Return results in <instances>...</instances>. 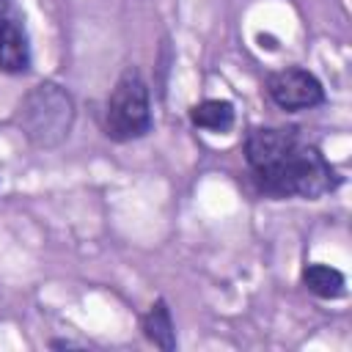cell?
Returning <instances> with one entry per match:
<instances>
[{
    "label": "cell",
    "instance_id": "1",
    "mask_svg": "<svg viewBox=\"0 0 352 352\" xmlns=\"http://www.w3.org/2000/svg\"><path fill=\"white\" fill-rule=\"evenodd\" d=\"M248 165L275 195L319 198L336 190L338 176L322 151L289 129H256L245 143Z\"/></svg>",
    "mask_w": 352,
    "mask_h": 352
},
{
    "label": "cell",
    "instance_id": "2",
    "mask_svg": "<svg viewBox=\"0 0 352 352\" xmlns=\"http://www.w3.org/2000/svg\"><path fill=\"white\" fill-rule=\"evenodd\" d=\"M74 124V102L58 82L33 85L16 107V126L36 148L60 146Z\"/></svg>",
    "mask_w": 352,
    "mask_h": 352
},
{
    "label": "cell",
    "instance_id": "3",
    "mask_svg": "<svg viewBox=\"0 0 352 352\" xmlns=\"http://www.w3.org/2000/svg\"><path fill=\"white\" fill-rule=\"evenodd\" d=\"M107 135L116 140H135L143 138L151 129V104H148V88L138 69H126L110 99H107Z\"/></svg>",
    "mask_w": 352,
    "mask_h": 352
},
{
    "label": "cell",
    "instance_id": "4",
    "mask_svg": "<svg viewBox=\"0 0 352 352\" xmlns=\"http://www.w3.org/2000/svg\"><path fill=\"white\" fill-rule=\"evenodd\" d=\"M267 91H270L272 102L283 110H311L324 102L322 82L311 72L297 69V66L272 74L267 82Z\"/></svg>",
    "mask_w": 352,
    "mask_h": 352
},
{
    "label": "cell",
    "instance_id": "5",
    "mask_svg": "<svg viewBox=\"0 0 352 352\" xmlns=\"http://www.w3.org/2000/svg\"><path fill=\"white\" fill-rule=\"evenodd\" d=\"M30 66V44L25 16L16 0H0V69L19 74Z\"/></svg>",
    "mask_w": 352,
    "mask_h": 352
},
{
    "label": "cell",
    "instance_id": "6",
    "mask_svg": "<svg viewBox=\"0 0 352 352\" xmlns=\"http://www.w3.org/2000/svg\"><path fill=\"white\" fill-rule=\"evenodd\" d=\"M143 330H146V338L154 346H160L165 352H170L176 346V330H173V319H170V311H168L165 300H157L148 308V314L143 316Z\"/></svg>",
    "mask_w": 352,
    "mask_h": 352
},
{
    "label": "cell",
    "instance_id": "7",
    "mask_svg": "<svg viewBox=\"0 0 352 352\" xmlns=\"http://www.w3.org/2000/svg\"><path fill=\"white\" fill-rule=\"evenodd\" d=\"M192 124L209 132H228L234 124V104L226 99H206L201 104L192 107L190 113Z\"/></svg>",
    "mask_w": 352,
    "mask_h": 352
},
{
    "label": "cell",
    "instance_id": "8",
    "mask_svg": "<svg viewBox=\"0 0 352 352\" xmlns=\"http://www.w3.org/2000/svg\"><path fill=\"white\" fill-rule=\"evenodd\" d=\"M302 280L308 286V292H314L316 297L322 300H336L344 294V275L336 270V267H327V264H308L305 272H302Z\"/></svg>",
    "mask_w": 352,
    "mask_h": 352
}]
</instances>
